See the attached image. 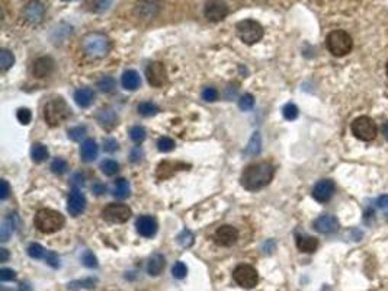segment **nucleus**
Returning <instances> with one entry per match:
<instances>
[{
    "label": "nucleus",
    "mask_w": 388,
    "mask_h": 291,
    "mask_svg": "<svg viewBox=\"0 0 388 291\" xmlns=\"http://www.w3.org/2000/svg\"><path fill=\"white\" fill-rule=\"evenodd\" d=\"M274 175L275 166L271 162H257L243 170L240 181L247 191H259L271 184Z\"/></svg>",
    "instance_id": "f257e3e1"
},
{
    "label": "nucleus",
    "mask_w": 388,
    "mask_h": 291,
    "mask_svg": "<svg viewBox=\"0 0 388 291\" xmlns=\"http://www.w3.org/2000/svg\"><path fill=\"white\" fill-rule=\"evenodd\" d=\"M82 48L90 58H104L111 50V41L102 32H89L82 39Z\"/></svg>",
    "instance_id": "f03ea898"
},
{
    "label": "nucleus",
    "mask_w": 388,
    "mask_h": 291,
    "mask_svg": "<svg viewBox=\"0 0 388 291\" xmlns=\"http://www.w3.org/2000/svg\"><path fill=\"white\" fill-rule=\"evenodd\" d=\"M35 227L38 229L41 233H45V235H51V233H56L58 232L64 223H66V218L61 213H58L56 210H51V208H41L38 210V213L35 214Z\"/></svg>",
    "instance_id": "7ed1b4c3"
},
{
    "label": "nucleus",
    "mask_w": 388,
    "mask_h": 291,
    "mask_svg": "<svg viewBox=\"0 0 388 291\" xmlns=\"http://www.w3.org/2000/svg\"><path fill=\"white\" fill-rule=\"evenodd\" d=\"M326 47L334 57H345L352 51L353 41L346 31L336 29L326 37Z\"/></svg>",
    "instance_id": "20e7f679"
},
{
    "label": "nucleus",
    "mask_w": 388,
    "mask_h": 291,
    "mask_svg": "<svg viewBox=\"0 0 388 291\" xmlns=\"http://www.w3.org/2000/svg\"><path fill=\"white\" fill-rule=\"evenodd\" d=\"M71 115V109L61 98L53 99L44 106V118L50 127H57L66 121Z\"/></svg>",
    "instance_id": "39448f33"
},
{
    "label": "nucleus",
    "mask_w": 388,
    "mask_h": 291,
    "mask_svg": "<svg viewBox=\"0 0 388 291\" xmlns=\"http://www.w3.org/2000/svg\"><path fill=\"white\" fill-rule=\"evenodd\" d=\"M236 32L238 38L247 44V46H253L256 42H259L263 38V27L253 19H245L237 22Z\"/></svg>",
    "instance_id": "423d86ee"
},
{
    "label": "nucleus",
    "mask_w": 388,
    "mask_h": 291,
    "mask_svg": "<svg viewBox=\"0 0 388 291\" xmlns=\"http://www.w3.org/2000/svg\"><path fill=\"white\" fill-rule=\"evenodd\" d=\"M352 134L362 141H372L377 137V125L369 117H358L350 125Z\"/></svg>",
    "instance_id": "0eeeda50"
},
{
    "label": "nucleus",
    "mask_w": 388,
    "mask_h": 291,
    "mask_svg": "<svg viewBox=\"0 0 388 291\" xmlns=\"http://www.w3.org/2000/svg\"><path fill=\"white\" fill-rule=\"evenodd\" d=\"M233 278L243 288H253L259 281L257 271L252 265H245V263L236 266V270L233 271Z\"/></svg>",
    "instance_id": "6e6552de"
},
{
    "label": "nucleus",
    "mask_w": 388,
    "mask_h": 291,
    "mask_svg": "<svg viewBox=\"0 0 388 291\" xmlns=\"http://www.w3.org/2000/svg\"><path fill=\"white\" fill-rule=\"evenodd\" d=\"M133 216V211L124 204H109L102 210V217L109 223H125Z\"/></svg>",
    "instance_id": "1a4fd4ad"
},
{
    "label": "nucleus",
    "mask_w": 388,
    "mask_h": 291,
    "mask_svg": "<svg viewBox=\"0 0 388 291\" xmlns=\"http://www.w3.org/2000/svg\"><path fill=\"white\" fill-rule=\"evenodd\" d=\"M146 77L149 85L153 87H161L167 83V72L166 67L160 61H153L146 69Z\"/></svg>",
    "instance_id": "9d476101"
},
{
    "label": "nucleus",
    "mask_w": 388,
    "mask_h": 291,
    "mask_svg": "<svg viewBox=\"0 0 388 291\" xmlns=\"http://www.w3.org/2000/svg\"><path fill=\"white\" fill-rule=\"evenodd\" d=\"M205 18L211 22H220L228 15V6L223 0H209L204 8Z\"/></svg>",
    "instance_id": "9b49d317"
},
{
    "label": "nucleus",
    "mask_w": 388,
    "mask_h": 291,
    "mask_svg": "<svg viewBox=\"0 0 388 291\" xmlns=\"http://www.w3.org/2000/svg\"><path fill=\"white\" fill-rule=\"evenodd\" d=\"M334 191H336V185L331 179H322L316 184V187L312 189V198L320 204H326L334 195Z\"/></svg>",
    "instance_id": "f8f14e48"
},
{
    "label": "nucleus",
    "mask_w": 388,
    "mask_h": 291,
    "mask_svg": "<svg viewBox=\"0 0 388 291\" xmlns=\"http://www.w3.org/2000/svg\"><path fill=\"white\" fill-rule=\"evenodd\" d=\"M237 239H238V232L233 226H221L214 233V240L218 246H226V248L233 246L237 242Z\"/></svg>",
    "instance_id": "ddd939ff"
},
{
    "label": "nucleus",
    "mask_w": 388,
    "mask_h": 291,
    "mask_svg": "<svg viewBox=\"0 0 388 291\" xmlns=\"http://www.w3.org/2000/svg\"><path fill=\"white\" fill-rule=\"evenodd\" d=\"M339 220L331 214H323V216L317 217L314 221V229L322 233V235H331L336 233L339 230Z\"/></svg>",
    "instance_id": "4468645a"
},
{
    "label": "nucleus",
    "mask_w": 388,
    "mask_h": 291,
    "mask_svg": "<svg viewBox=\"0 0 388 291\" xmlns=\"http://www.w3.org/2000/svg\"><path fill=\"white\" fill-rule=\"evenodd\" d=\"M86 208V197L80 189L75 188L70 195H68V204H67V211L70 216L77 217L80 216Z\"/></svg>",
    "instance_id": "2eb2a0df"
},
{
    "label": "nucleus",
    "mask_w": 388,
    "mask_h": 291,
    "mask_svg": "<svg viewBox=\"0 0 388 291\" xmlns=\"http://www.w3.org/2000/svg\"><path fill=\"white\" fill-rule=\"evenodd\" d=\"M44 13H45V8H44V5L38 2V0H32V2H29L28 5L25 6V9H23V16L25 19L31 22V24H39L42 18H44Z\"/></svg>",
    "instance_id": "dca6fc26"
},
{
    "label": "nucleus",
    "mask_w": 388,
    "mask_h": 291,
    "mask_svg": "<svg viewBox=\"0 0 388 291\" xmlns=\"http://www.w3.org/2000/svg\"><path fill=\"white\" fill-rule=\"evenodd\" d=\"M54 72V60L51 57H39L32 66V73L35 77H47Z\"/></svg>",
    "instance_id": "f3484780"
},
{
    "label": "nucleus",
    "mask_w": 388,
    "mask_h": 291,
    "mask_svg": "<svg viewBox=\"0 0 388 291\" xmlns=\"http://www.w3.org/2000/svg\"><path fill=\"white\" fill-rule=\"evenodd\" d=\"M135 227H137V232L141 236H144V237H152V236L156 235V232H157V221H156V218H153L152 216H141L137 220Z\"/></svg>",
    "instance_id": "a211bd4d"
},
{
    "label": "nucleus",
    "mask_w": 388,
    "mask_h": 291,
    "mask_svg": "<svg viewBox=\"0 0 388 291\" xmlns=\"http://www.w3.org/2000/svg\"><path fill=\"white\" fill-rule=\"evenodd\" d=\"M159 9H160V5L156 0H141L135 8V13L140 18L152 19L157 15Z\"/></svg>",
    "instance_id": "6ab92c4d"
},
{
    "label": "nucleus",
    "mask_w": 388,
    "mask_h": 291,
    "mask_svg": "<svg viewBox=\"0 0 388 291\" xmlns=\"http://www.w3.org/2000/svg\"><path fill=\"white\" fill-rule=\"evenodd\" d=\"M99 153V146L96 144V141L93 139H87L83 141L82 147H80V156L83 162H93L98 158Z\"/></svg>",
    "instance_id": "aec40b11"
},
{
    "label": "nucleus",
    "mask_w": 388,
    "mask_h": 291,
    "mask_svg": "<svg viewBox=\"0 0 388 291\" xmlns=\"http://www.w3.org/2000/svg\"><path fill=\"white\" fill-rule=\"evenodd\" d=\"M75 101L80 108H87L95 101V91L92 87H80L75 92Z\"/></svg>",
    "instance_id": "412c9836"
},
{
    "label": "nucleus",
    "mask_w": 388,
    "mask_h": 291,
    "mask_svg": "<svg viewBox=\"0 0 388 291\" xmlns=\"http://www.w3.org/2000/svg\"><path fill=\"white\" fill-rule=\"evenodd\" d=\"M297 248L304 254H312L319 248V240L314 236L298 235L297 236Z\"/></svg>",
    "instance_id": "4be33fe9"
},
{
    "label": "nucleus",
    "mask_w": 388,
    "mask_h": 291,
    "mask_svg": "<svg viewBox=\"0 0 388 291\" xmlns=\"http://www.w3.org/2000/svg\"><path fill=\"white\" fill-rule=\"evenodd\" d=\"M180 169H186V165L185 163H173V162H163L159 165L157 168V178L159 179H166L172 176L176 170Z\"/></svg>",
    "instance_id": "5701e85b"
},
{
    "label": "nucleus",
    "mask_w": 388,
    "mask_h": 291,
    "mask_svg": "<svg viewBox=\"0 0 388 291\" xmlns=\"http://www.w3.org/2000/svg\"><path fill=\"white\" fill-rule=\"evenodd\" d=\"M121 83H123L124 89L135 91L141 85V79L135 70H127V72H124L123 77H121Z\"/></svg>",
    "instance_id": "b1692460"
},
{
    "label": "nucleus",
    "mask_w": 388,
    "mask_h": 291,
    "mask_svg": "<svg viewBox=\"0 0 388 291\" xmlns=\"http://www.w3.org/2000/svg\"><path fill=\"white\" fill-rule=\"evenodd\" d=\"M15 227H16V216L15 214H9L3 220L2 227H0V240L2 242H8L10 236L13 235V232H15Z\"/></svg>",
    "instance_id": "393cba45"
},
{
    "label": "nucleus",
    "mask_w": 388,
    "mask_h": 291,
    "mask_svg": "<svg viewBox=\"0 0 388 291\" xmlns=\"http://www.w3.org/2000/svg\"><path fill=\"white\" fill-rule=\"evenodd\" d=\"M164 266H166V259H164V256L161 254H154L150 258V261H149V265H147V273L153 275V277H157V275H160L163 273V270H164Z\"/></svg>",
    "instance_id": "a878e982"
},
{
    "label": "nucleus",
    "mask_w": 388,
    "mask_h": 291,
    "mask_svg": "<svg viewBox=\"0 0 388 291\" xmlns=\"http://www.w3.org/2000/svg\"><path fill=\"white\" fill-rule=\"evenodd\" d=\"M98 121L105 128H112L118 124V117L112 109H101L98 114Z\"/></svg>",
    "instance_id": "bb28decb"
},
{
    "label": "nucleus",
    "mask_w": 388,
    "mask_h": 291,
    "mask_svg": "<svg viewBox=\"0 0 388 291\" xmlns=\"http://www.w3.org/2000/svg\"><path fill=\"white\" fill-rule=\"evenodd\" d=\"M262 150V137H260V132L256 131L253 132L252 139L247 144L246 150H245V154L249 156V158H253V156H257Z\"/></svg>",
    "instance_id": "cd10ccee"
},
{
    "label": "nucleus",
    "mask_w": 388,
    "mask_h": 291,
    "mask_svg": "<svg viewBox=\"0 0 388 291\" xmlns=\"http://www.w3.org/2000/svg\"><path fill=\"white\" fill-rule=\"evenodd\" d=\"M128 195H130V184L125 178H119L115 184L114 197L118 199H125Z\"/></svg>",
    "instance_id": "c85d7f7f"
},
{
    "label": "nucleus",
    "mask_w": 388,
    "mask_h": 291,
    "mask_svg": "<svg viewBox=\"0 0 388 291\" xmlns=\"http://www.w3.org/2000/svg\"><path fill=\"white\" fill-rule=\"evenodd\" d=\"M31 156H32V160L35 163H41V162H44L48 158V149L44 144H41V143H35L32 146Z\"/></svg>",
    "instance_id": "c756f323"
},
{
    "label": "nucleus",
    "mask_w": 388,
    "mask_h": 291,
    "mask_svg": "<svg viewBox=\"0 0 388 291\" xmlns=\"http://www.w3.org/2000/svg\"><path fill=\"white\" fill-rule=\"evenodd\" d=\"M98 87L102 92H105V94H111V92H114V89L116 87V82H115L114 77H111V76H104L98 82Z\"/></svg>",
    "instance_id": "7c9ffc66"
},
{
    "label": "nucleus",
    "mask_w": 388,
    "mask_h": 291,
    "mask_svg": "<svg viewBox=\"0 0 388 291\" xmlns=\"http://www.w3.org/2000/svg\"><path fill=\"white\" fill-rule=\"evenodd\" d=\"M13 63H15L13 54L10 51H8V50H2L0 51V69L3 72H6V70H9L10 67L13 66Z\"/></svg>",
    "instance_id": "2f4dec72"
},
{
    "label": "nucleus",
    "mask_w": 388,
    "mask_h": 291,
    "mask_svg": "<svg viewBox=\"0 0 388 291\" xmlns=\"http://www.w3.org/2000/svg\"><path fill=\"white\" fill-rule=\"evenodd\" d=\"M178 242L182 248H190L195 242V236L190 232L189 229H183L178 236Z\"/></svg>",
    "instance_id": "473e14b6"
},
{
    "label": "nucleus",
    "mask_w": 388,
    "mask_h": 291,
    "mask_svg": "<svg viewBox=\"0 0 388 291\" xmlns=\"http://www.w3.org/2000/svg\"><path fill=\"white\" fill-rule=\"evenodd\" d=\"M101 170L104 172L106 176H114L115 173L119 170V165L112 159H106L101 163Z\"/></svg>",
    "instance_id": "72a5a7b5"
},
{
    "label": "nucleus",
    "mask_w": 388,
    "mask_h": 291,
    "mask_svg": "<svg viewBox=\"0 0 388 291\" xmlns=\"http://www.w3.org/2000/svg\"><path fill=\"white\" fill-rule=\"evenodd\" d=\"M98 282L96 278H85V280H77L68 284L70 290H79V288H92L95 287V284Z\"/></svg>",
    "instance_id": "f704fd0d"
},
{
    "label": "nucleus",
    "mask_w": 388,
    "mask_h": 291,
    "mask_svg": "<svg viewBox=\"0 0 388 291\" xmlns=\"http://www.w3.org/2000/svg\"><path fill=\"white\" fill-rule=\"evenodd\" d=\"M138 113L141 114L142 117H153L159 113V106H156L152 102H141L138 105Z\"/></svg>",
    "instance_id": "c9c22d12"
},
{
    "label": "nucleus",
    "mask_w": 388,
    "mask_h": 291,
    "mask_svg": "<svg viewBox=\"0 0 388 291\" xmlns=\"http://www.w3.org/2000/svg\"><path fill=\"white\" fill-rule=\"evenodd\" d=\"M51 170L56 175H64L67 170H68V163L64 159L57 158V159L53 160V163H51Z\"/></svg>",
    "instance_id": "e433bc0d"
},
{
    "label": "nucleus",
    "mask_w": 388,
    "mask_h": 291,
    "mask_svg": "<svg viewBox=\"0 0 388 291\" xmlns=\"http://www.w3.org/2000/svg\"><path fill=\"white\" fill-rule=\"evenodd\" d=\"M27 251H28V255L32 259H41V258L45 256V252H47L39 243H31Z\"/></svg>",
    "instance_id": "4c0bfd02"
},
{
    "label": "nucleus",
    "mask_w": 388,
    "mask_h": 291,
    "mask_svg": "<svg viewBox=\"0 0 388 291\" xmlns=\"http://www.w3.org/2000/svg\"><path fill=\"white\" fill-rule=\"evenodd\" d=\"M130 137H131V140L134 143H137V144H140L142 141L146 140V137H147V134H146V130L140 127V125H135L133 127L131 130H130Z\"/></svg>",
    "instance_id": "58836bf2"
},
{
    "label": "nucleus",
    "mask_w": 388,
    "mask_h": 291,
    "mask_svg": "<svg viewBox=\"0 0 388 291\" xmlns=\"http://www.w3.org/2000/svg\"><path fill=\"white\" fill-rule=\"evenodd\" d=\"M238 106H240L241 111H252L253 106H255V98H253V95H243V96L240 98V101H238Z\"/></svg>",
    "instance_id": "ea45409f"
},
{
    "label": "nucleus",
    "mask_w": 388,
    "mask_h": 291,
    "mask_svg": "<svg viewBox=\"0 0 388 291\" xmlns=\"http://www.w3.org/2000/svg\"><path fill=\"white\" fill-rule=\"evenodd\" d=\"M282 114H284V118L285 120H288V121H294V120H297V117H298V108H297V105H294V103H286L284 108H282Z\"/></svg>",
    "instance_id": "a19ab883"
},
{
    "label": "nucleus",
    "mask_w": 388,
    "mask_h": 291,
    "mask_svg": "<svg viewBox=\"0 0 388 291\" xmlns=\"http://www.w3.org/2000/svg\"><path fill=\"white\" fill-rule=\"evenodd\" d=\"M175 141L172 140L171 137H161L157 141V149L161 151V153H169L175 149Z\"/></svg>",
    "instance_id": "79ce46f5"
},
{
    "label": "nucleus",
    "mask_w": 388,
    "mask_h": 291,
    "mask_svg": "<svg viewBox=\"0 0 388 291\" xmlns=\"http://www.w3.org/2000/svg\"><path fill=\"white\" fill-rule=\"evenodd\" d=\"M86 131L87 130H86L85 125H79L75 128H70L68 130V139L73 141H82V139H85Z\"/></svg>",
    "instance_id": "37998d69"
},
{
    "label": "nucleus",
    "mask_w": 388,
    "mask_h": 291,
    "mask_svg": "<svg viewBox=\"0 0 388 291\" xmlns=\"http://www.w3.org/2000/svg\"><path fill=\"white\" fill-rule=\"evenodd\" d=\"M172 274H173L175 278L183 280L186 277V274H188V268H186V265L182 262V261H178V262L173 265V268H172Z\"/></svg>",
    "instance_id": "c03bdc74"
},
{
    "label": "nucleus",
    "mask_w": 388,
    "mask_h": 291,
    "mask_svg": "<svg viewBox=\"0 0 388 291\" xmlns=\"http://www.w3.org/2000/svg\"><path fill=\"white\" fill-rule=\"evenodd\" d=\"M114 0H92L90 3V9L96 12V13H101V12H105V10L109 9V6L112 5Z\"/></svg>",
    "instance_id": "a18cd8bd"
},
{
    "label": "nucleus",
    "mask_w": 388,
    "mask_h": 291,
    "mask_svg": "<svg viewBox=\"0 0 388 291\" xmlns=\"http://www.w3.org/2000/svg\"><path fill=\"white\" fill-rule=\"evenodd\" d=\"M82 262L85 266L87 268H98V259H96V256L93 255V252H90V251H85V254L82 255Z\"/></svg>",
    "instance_id": "49530a36"
},
{
    "label": "nucleus",
    "mask_w": 388,
    "mask_h": 291,
    "mask_svg": "<svg viewBox=\"0 0 388 291\" xmlns=\"http://www.w3.org/2000/svg\"><path fill=\"white\" fill-rule=\"evenodd\" d=\"M16 118H18V121L20 124L28 125L31 120H32V114H31L28 108H20V109H18V113H16Z\"/></svg>",
    "instance_id": "de8ad7c7"
},
{
    "label": "nucleus",
    "mask_w": 388,
    "mask_h": 291,
    "mask_svg": "<svg viewBox=\"0 0 388 291\" xmlns=\"http://www.w3.org/2000/svg\"><path fill=\"white\" fill-rule=\"evenodd\" d=\"M44 259H45V262L50 265V266H53V268H60V258H58V255L56 252H53V251H47L45 252V256H44Z\"/></svg>",
    "instance_id": "09e8293b"
},
{
    "label": "nucleus",
    "mask_w": 388,
    "mask_h": 291,
    "mask_svg": "<svg viewBox=\"0 0 388 291\" xmlns=\"http://www.w3.org/2000/svg\"><path fill=\"white\" fill-rule=\"evenodd\" d=\"M202 99L207 102H214L218 99V92L215 87H205L202 91Z\"/></svg>",
    "instance_id": "8fccbe9b"
},
{
    "label": "nucleus",
    "mask_w": 388,
    "mask_h": 291,
    "mask_svg": "<svg viewBox=\"0 0 388 291\" xmlns=\"http://www.w3.org/2000/svg\"><path fill=\"white\" fill-rule=\"evenodd\" d=\"M119 149V146H118V141L112 139V137H109V139H105L104 140V150L106 153H114Z\"/></svg>",
    "instance_id": "3c124183"
},
{
    "label": "nucleus",
    "mask_w": 388,
    "mask_h": 291,
    "mask_svg": "<svg viewBox=\"0 0 388 291\" xmlns=\"http://www.w3.org/2000/svg\"><path fill=\"white\" fill-rule=\"evenodd\" d=\"M0 280L3 282L13 281V280H16V273L13 270H9V268H2L0 270Z\"/></svg>",
    "instance_id": "603ef678"
},
{
    "label": "nucleus",
    "mask_w": 388,
    "mask_h": 291,
    "mask_svg": "<svg viewBox=\"0 0 388 291\" xmlns=\"http://www.w3.org/2000/svg\"><path fill=\"white\" fill-rule=\"evenodd\" d=\"M0 199L2 201H5L6 198L9 197V184H8V181H5V179H2V182H0Z\"/></svg>",
    "instance_id": "864d4df0"
},
{
    "label": "nucleus",
    "mask_w": 388,
    "mask_h": 291,
    "mask_svg": "<svg viewBox=\"0 0 388 291\" xmlns=\"http://www.w3.org/2000/svg\"><path fill=\"white\" fill-rule=\"evenodd\" d=\"M377 204L381 210H388V195H382L378 198Z\"/></svg>",
    "instance_id": "5fc2aeb1"
},
{
    "label": "nucleus",
    "mask_w": 388,
    "mask_h": 291,
    "mask_svg": "<svg viewBox=\"0 0 388 291\" xmlns=\"http://www.w3.org/2000/svg\"><path fill=\"white\" fill-rule=\"evenodd\" d=\"M142 156V150L140 147H135L133 151H131V160L133 162H138V160L141 159Z\"/></svg>",
    "instance_id": "6e6d98bb"
},
{
    "label": "nucleus",
    "mask_w": 388,
    "mask_h": 291,
    "mask_svg": "<svg viewBox=\"0 0 388 291\" xmlns=\"http://www.w3.org/2000/svg\"><path fill=\"white\" fill-rule=\"evenodd\" d=\"M9 259V252L5 248H0V262H6Z\"/></svg>",
    "instance_id": "4d7b16f0"
},
{
    "label": "nucleus",
    "mask_w": 388,
    "mask_h": 291,
    "mask_svg": "<svg viewBox=\"0 0 388 291\" xmlns=\"http://www.w3.org/2000/svg\"><path fill=\"white\" fill-rule=\"evenodd\" d=\"M93 189H95L96 194H102L105 189H106V187H104V185H96V187Z\"/></svg>",
    "instance_id": "13d9d810"
},
{
    "label": "nucleus",
    "mask_w": 388,
    "mask_h": 291,
    "mask_svg": "<svg viewBox=\"0 0 388 291\" xmlns=\"http://www.w3.org/2000/svg\"><path fill=\"white\" fill-rule=\"evenodd\" d=\"M382 134H384L385 140L388 141V122L387 124H384V125H382Z\"/></svg>",
    "instance_id": "bf43d9fd"
},
{
    "label": "nucleus",
    "mask_w": 388,
    "mask_h": 291,
    "mask_svg": "<svg viewBox=\"0 0 388 291\" xmlns=\"http://www.w3.org/2000/svg\"><path fill=\"white\" fill-rule=\"evenodd\" d=\"M385 72H387V76H388V61H387V66H385Z\"/></svg>",
    "instance_id": "052dcab7"
},
{
    "label": "nucleus",
    "mask_w": 388,
    "mask_h": 291,
    "mask_svg": "<svg viewBox=\"0 0 388 291\" xmlns=\"http://www.w3.org/2000/svg\"><path fill=\"white\" fill-rule=\"evenodd\" d=\"M61 2H75V0H61Z\"/></svg>",
    "instance_id": "680f3d73"
}]
</instances>
